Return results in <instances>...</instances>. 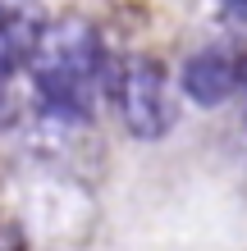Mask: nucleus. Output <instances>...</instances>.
I'll return each instance as SVG.
<instances>
[{
	"label": "nucleus",
	"mask_w": 247,
	"mask_h": 251,
	"mask_svg": "<svg viewBox=\"0 0 247 251\" xmlns=\"http://www.w3.org/2000/svg\"><path fill=\"white\" fill-rule=\"evenodd\" d=\"M229 19H247V0H220Z\"/></svg>",
	"instance_id": "obj_4"
},
{
	"label": "nucleus",
	"mask_w": 247,
	"mask_h": 251,
	"mask_svg": "<svg viewBox=\"0 0 247 251\" xmlns=\"http://www.w3.org/2000/svg\"><path fill=\"white\" fill-rule=\"evenodd\" d=\"M238 82H243V92H247V60L238 64Z\"/></svg>",
	"instance_id": "obj_5"
},
{
	"label": "nucleus",
	"mask_w": 247,
	"mask_h": 251,
	"mask_svg": "<svg viewBox=\"0 0 247 251\" xmlns=\"http://www.w3.org/2000/svg\"><path fill=\"white\" fill-rule=\"evenodd\" d=\"M114 100H119V119L137 142H156L174 128V92H169V73L161 60H128L124 73H114Z\"/></svg>",
	"instance_id": "obj_2"
},
{
	"label": "nucleus",
	"mask_w": 247,
	"mask_h": 251,
	"mask_svg": "<svg viewBox=\"0 0 247 251\" xmlns=\"http://www.w3.org/2000/svg\"><path fill=\"white\" fill-rule=\"evenodd\" d=\"M32 96L51 124H87L92 119V92L106 78V46L87 19H55L41 23V32L27 55Z\"/></svg>",
	"instance_id": "obj_1"
},
{
	"label": "nucleus",
	"mask_w": 247,
	"mask_h": 251,
	"mask_svg": "<svg viewBox=\"0 0 247 251\" xmlns=\"http://www.w3.org/2000/svg\"><path fill=\"white\" fill-rule=\"evenodd\" d=\"M179 87H183V96L192 100V105H224L234 92H243V82H238V60L234 55H224V50H197V55H188L183 69H179Z\"/></svg>",
	"instance_id": "obj_3"
}]
</instances>
